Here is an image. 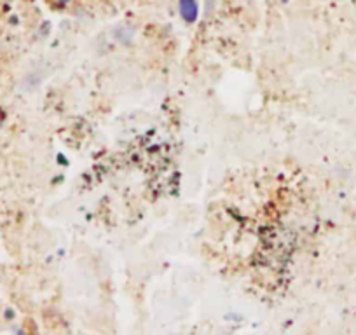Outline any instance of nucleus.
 Instances as JSON below:
<instances>
[{
    "mask_svg": "<svg viewBox=\"0 0 356 335\" xmlns=\"http://www.w3.org/2000/svg\"><path fill=\"white\" fill-rule=\"evenodd\" d=\"M180 13H182L184 19L187 22H194L197 15V6L194 0H180Z\"/></svg>",
    "mask_w": 356,
    "mask_h": 335,
    "instance_id": "1",
    "label": "nucleus"
}]
</instances>
